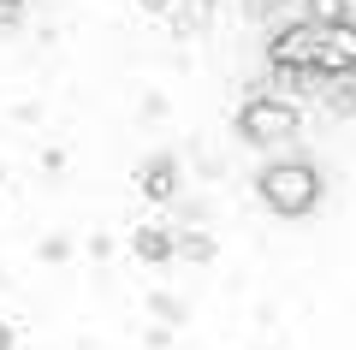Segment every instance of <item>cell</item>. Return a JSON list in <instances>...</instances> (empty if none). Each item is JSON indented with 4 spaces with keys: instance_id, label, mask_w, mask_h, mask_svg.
<instances>
[{
    "instance_id": "6da1fadb",
    "label": "cell",
    "mask_w": 356,
    "mask_h": 350,
    "mask_svg": "<svg viewBox=\"0 0 356 350\" xmlns=\"http://www.w3.org/2000/svg\"><path fill=\"white\" fill-rule=\"evenodd\" d=\"M255 190H261V202H267L273 214L303 220V214L321 202V173H315L309 161H273L261 178H255Z\"/></svg>"
},
{
    "instance_id": "7a4b0ae2",
    "label": "cell",
    "mask_w": 356,
    "mask_h": 350,
    "mask_svg": "<svg viewBox=\"0 0 356 350\" xmlns=\"http://www.w3.org/2000/svg\"><path fill=\"white\" fill-rule=\"evenodd\" d=\"M238 131H243V143H255V149H273V143H291L297 131H303V113H297L291 101L255 95L250 107L238 113Z\"/></svg>"
},
{
    "instance_id": "3957f363",
    "label": "cell",
    "mask_w": 356,
    "mask_h": 350,
    "mask_svg": "<svg viewBox=\"0 0 356 350\" xmlns=\"http://www.w3.org/2000/svg\"><path fill=\"white\" fill-rule=\"evenodd\" d=\"M267 60L280 72H297V77H315L321 72V24L303 18V24H285L280 36L267 42Z\"/></svg>"
},
{
    "instance_id": "277c9868",
    "label": "cell",
    "mask_w": 356,
    "mask_h": 350,
    "mask_svg": "<svg viewBox=\"0 0 356 350\" xmlns=\"http://www.w3.org/2000/svg\"><path fill=\"white\" fill-rule=\"evenodd\" d=\"M356 72V24L339 18V24H321V72L315 77H350Z\"/></svg>"
},
{
    "instance_id": "5b68a950",
    "label": "cell",
    "mask_w": 356,
    "mask_h": 350,
    "mask_svg": "<svg viewBox=\"0 0 356 350\" xmlns=\"http://www.w3.org/2000/svg\"><path fill=\"white\" fill-rule=\"evenodd\" d=\"M143 196L149 202H172L178 196V154H154V161H143Z\"/></svg>"
},
{
    "instance_id": "8992f818",
    "label": "cell",
    "mask_w": 356,
    "mask_h": 350,
    "mask_svg": "<svg viewBox=\"0 0 356 350\" xmlns=\"http://www.w3.org/2000/svg\"><path fill=\"white\" fill-rule=\"evenodd\" d=\"M137 255H143V262H172V232L143 225V232H137Z\"/></svg>"
},
{
    "instance_id": "52a82bcc",
    "label": "cell",
    "mask_w": 356,
    "mask_h": 350,
    "mask_svg": "<svg viewBox=\"0 0 356 350\" xmlns=\"http://www.w3.org/2000/svg\"><path fill=\"white\" fill-rule=\"evenodd\" d=\"M172 255H184V262H214V244H208L202 232H178V238H172Z\"/></svg>"
},
{
    "instance_id": "ba28073f",
    "label": "cell",
    "mask_w": 356,
    "mask_h": 350,
    "mask_svg": "<svg viewBox=\"0 0 356 350\" xmlns=\"http://www.w3.org/2000/svg\"><path fill=\"white\" fill-rule=\"evenodd\" d=\"M309 18H315V24H339V18H350V13H344V0H309Z\"/></svg>"
},
{
    "instance_id": "9c48e42d",
    "label": "cell",
    "mask_w": 356,
    "mask_h": 350,
    "mask_svg": "<svg viewBox=\"0 0 356 350\" xmlns=\"http://www.w3.org/2000/svg\"><path fill=\"white\" fill-rule=\"evenodd\" d=\"M273 6H285V0H250V13H255V18H267Z\"/></svg>"
},
{
    "instance_id": "30bf717a",
    "label": "cell",
    "mask_w": 356,
    "mask_h": 350,
    "mask_svg": "<svg viewBox=\"0 0 356 350\" xmlns=\"http://www.w3.org/2000/svg\"><path fill=\"white\" fill-rule=\"evenodd\" d=\"M166 6H172V0H143V13H166Z\"/></svg>"
},
{
    "instance_id": "8fae6325",
    "label": "cell",
    "mask_w": 356,
    "mask_h": 350,
    "mask_svg": "<svg viewBox=\"0 0 356 350\" xmlns=\"http://www.w3.org/2000/svg\"><path fill=\"white\" fill-rule=\"evenodd\" d=\"M0 350H13V326H0Z\"/></svg>"
},
{
    "instance_id": "7c38bea8",
    "label": "cell",
    "mask_w": 356,
    "mask_h": 350,
    "mask_svg": "<svg viewBox=\"0 0 356 350\" xmlns=\"http://www.w3.org/2000/svg\"><path fill=\"white\" fill-rule=\"evenodd\" d=\"M13 6H24V0H0V13H13Z\"/></svg>"
}]
</instances>
